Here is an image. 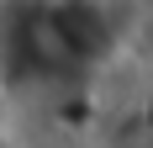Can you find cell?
I'll return each instance as SVG.
<instances>
[]
</instances>
